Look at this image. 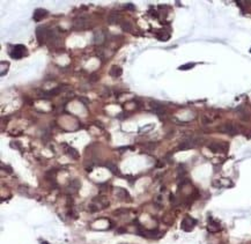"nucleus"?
I'll return each instance as SVG.
<instances>
[{
	"label": "nucleus",
	"mask_w": 251,
	"mask_h": 244,
	"mask_svg": "<svg viewBox=\"0 0 251 244\" xmlns=\"http://www.w3.org/2000/svg\"><path fill=\"white\" fill-rule=\"evenodd\" d=\"M25 55H27V48L22 44H18L13 46V49L9 51V56L13 59H21Z\"/></svg>",
	"instance_id": "f257e3e1"
},
{
	"label": "nucleus",
	"mask_w": 251,
	"mask_h": 244,
	"mask_svg": "<svg viewBox=\"0 0 251 244\" xmlns=\"http://www.w3.org/2000/svg\"><path fill=\"white\" fill-rule=\"evenodd\" d=\"M196 224H197V221H196L193 217H191V216H185V217L183 219L182 223H181V227H182V229H183L184 231H191V230L194 228Z\"/></svg>",
	"instance_id": "20e7f679"
},
{
	"label": "nucleus",
	"mask_w": 251,
	"mask_h": 244,
	"mask_svg": "<svg viewBox=\"0 0 251 244\" xmlns=\"http://www.w3.org/2000/svg\"><path fill=\"white\" fill-rule=\"evenodd\" d=\"M93 41H94V44L96 45H101L104 43L105 41V36L102 31H96L94 34V37H93Z\"/></svg>",
	"instance_id": "9b49d317"
},
{
	"label": "nucleus",
	"mask_w": 251,
	"mask_h": 244,
	"mask_svg": "<svg viewBox=\"0 0 251 244\" xmlns=\"http://www.w3.org/2000/svg\"><path fill=\"white\" fill-rule=\"evenodd\" d=\"M119 20H121V15L118 13H111L108 16V23L109 25H116V23H118Z\"/></svg>",
	"instance_id": "f3484780"
},
{
	"label": "nucleus",
	"mask_w": 251,
	"mask_h": 244,
	"mask_svg": "<svg viewBox=\"0 0 251 244\" xmlns=\"http://www.w3.org/2000/svg\"><path fill=\"white\" fill-rule=\"evenodd\" d=\"M151 108H152V110H153V112L154 114H156L157 116H162V115H164L165 114V108H164V105H162L161 103H158V102H151Z\"/></svg>",
	"instance_id": "0eeeda50"
},
{
	"label": "nucleus",
	"mask_w": 251,
	"mask_h": 244,
	"mask_svg": "<svg viewBox=\"0 0 251 244\" xmlns=\"http://www.w3.org/2000/svg\"><path fill=\"white\" fill-rule=\"evenodd\" d=\"M124 231H126L125 229H122V228H121V229H118V233H124Z\"/></svg>",
	"instance_id": "5701e85b"
},
{
	"label": "nucleus",
	"mask_w": 251,
	"mask_h": 244,
	"mask_svg": "<svg viewBox=\"0 0 251 244\" xmlns=\"http://www.w3.org/2000/svg\"><path fill=\"white\" fill-rule=\"evenodd\" d=\"M87 26H88V19L86 16H76L73 20V27L78 30L85 29Z\"/></svg>",
	"instance_id": "39448f33"
},
{
	"label": "nucleus",
	"mask_w": 251,
	"mask_h": 244,
	"mask_svg": "<svg viewBox=\"0 0 251 244\" xmlns=\"http://www.w3.org/2000/svg\"><path fill=\"white\" fill-rule=\"evenodd\" d=\"M89 80H90V81H93V82H94V81H96V80H97V75H96V74H92Z\"/></svg>",
	"instance_id": "412c9836"
},
{
	"label": "nucleus",
	"mask_w": 251,
	"mask_h": 244,
	"mask_svg": "<svg viewBox=\"0 0 251 244\" xmlns=\"http://www.w3.org/2000/svg\"><path fill=\"white\" fill-rule=\"evenodd\" d=\"M126 8H130V9H133V8H134V6H133L132 4H128V5H126Z\"/></svg>",
	"instance_id": "4be33fe9"
},
{
	"label": "nucleus",
	"mask_w": 251,
	"mask_h": 244,
	"mask_svg": "<svg viewBox=\"0 0 251 244\" xmlns=\"http://www.w3.org/2000/svg\"><path fill=\"white\" fill-rule=\"evenodd\" d=\"M104 167H105L108 170H110L114 175H119V169H118V167H117L114 162H110V161H109V162H105V163H104Z\"/></svg>",
	"instance_id": "4468645a"
},
{
	"label": "nucleus",
	"mask_w": 251,
	"mask_h": 244,
	"mask_svg": "<svg viewBox=\"0 0 251 244\" xmlns=\"http://www.w3.org/2000/svg\"><path fill=\"white\" fill-rule=\"evenodd\" d=\"M219 131L220 132H222V133L229 134V135H235V134H237V132H238L237 127H236L233 123H226V124L221 125L219 127Z\"/></svg>",
	"instance_id": "7ed1b4c3"
},
{
	"label": "nucleus",
	"mask_w": 251,
	"mask_h": 244,
	"mask_svg": "<svg viewBox=\"0 0 251 244\" xmlns=\"http://www.w3.org/2000/svg\"><path fill=\"white\" fill-rule=\"evenodd\" d=\"M198 139H188V140H184L183 142H181V145L178 146V149H189V148H192L194 146L198 145Z\"/></svg>",
	"instance_id": "6e6552de"
},
{
	"label": "nucleus",
	"mask_w": 251,
	"mask_h": 244,
	"mask_svg": "<svg viewBox=\"0 0 251 244\" xmlns=\"http://www.w3.org/2000/svg\"><path fill=\"white\" fill-rule=\"evenodd\" d=\"M46 15H48V11H46V9H43V8H37V9L34 12V15H32V18H34V20H35L36 22H38V21H41L42 19H44Z\"/></svg>",
	"instance_id": "9d476101"
},
{
	"label": "nucleus",
	"mask_w": 251,
	"mask_h": 244,
	"mask_svg": "<svg viewBox=\"0 0 251 244\" xmlns=\"http://www.w3.org/2000/svg\"><path fill=\"white\" fill-rule=\"evenodd\" d=\"M48 36H49V29L45 26H39L36 28V37L39 44L45 43V41H48Z\"/></svg>",
	"instance_id": "f03ea898"
},
{
	"label": "nucleus",
	"mask_w": 251,
	"mask_h": 244,
	"mask_svg": "<svg viewBox=\"0 0 251 244\" xmlns=\"http://www.w3.org/2000/svg\"><path fill=\"white\" fill-rule=\"evenodd\" d=\"M117 196H118V198L121 199V200H124V201H131V197H130V194H128V192L126 191L125 189H122V187H119L118 190H117Z\"/></svg>",
	"instance_id": "f8f14e48"
},
{
	"label": "nucleus",
	"mask_w": 251,
	"mask_h": 244,
	"mask_svg": "<svg viewBox=\"0 0 251 244\" xmlns=\"http://www.w3.org/2000/svg\"><path fill=\"white\" fill-rule=\"evenodd\" d=\"M193 66H194V64H186V65L181 66V67H179V69H189L190 67H193Z\"/></svg>",
	"instance_id": "aec40b11"
},
{
	"label": "nucleus",
	"mask_w": 251,
	"mask_h": 244,
	"mask_svg": "<svg viewBox=\"0 0 251 244\" xmlns=\"http://www.w3.org/2000/svg\"><path fill=\"white\" fill-rule=\"evenodd\" d=\"M42 244H49L48 242H42Z\"/></svg>",
	"instance_id": "b1692460"
},
{
	"label": "nucleus",
	"mask_w": 251,
	"mask_h": 244,
	"mask_svg": "<svg viewBox=\"0 0 251 244\" xmlns=\"http://www.w3.org/2000/svg\"><path fill=\"white\" fill-rule=\"evenodd\" d=\"M81 187V182L79 179H72L68 183V189L71 190V192H75Z\"/></svg>",
	"instance_id": "dca6fc26"
},
{
	"label": "nucleus",
	"mask_w": 251,
	"mask_h": 244,
	"mask_svg": "<svg viewBox=\"0 0 251 244\" xmlns=\"http://www.w3.org/2000/svg\"><path fill=\"white\" fill-rule=\"evenodd\" d=\"M227 148H228V145L223 142H212L208 145V149H211L213 153L226 152Z\"/></svg>",
	"instance_id": "423d86ee"
},
{
	"label": "nucleus",
	"mask_w": 251,
	"mask_h": 244,
	"mask_svg": "<svg viewBox=\"0 0 251 244\" xmlns=\"http://www.w3.org/2000/svg\"><path fill=\"white\" fill-rule=\"evenodd\" d=\"M63 147L65 148V153H66L68 156H71V157L74 158V160H78V158H79V152H78L75 148L68 146L67 144H64Z\"/></svg>",
	"instance_id": "1a4fd4ad"
},
{
	"label": "nucleus",
	"mask_w": 251,
	"mask_h": 244,
	"mask_svg": "<svg viewBox=\"0 0 251 244\" xmlns=\"http://www.w3.org/2000/svg\"><path fill=\"white\" fill-rule=\"evenodd\" d=\"M121 28L124 31H132V25L128 21H123L121 22Z\"/></svg>",
	"instance_id": "a211bd4d"
},
{
	"label": "nucleus",
	"mask_w": 251,
	"mask_h": 244,
	"mask_svg": "<svg viewBox=\"0 0 251 244\" xmlns=\"http://www.w3.org/2000/svg\"><path fill=\"white\" fill-rule=\"evenodd\" d=\"M220 223L214 221L212 217H208V229L210 231H219L220 230Z\"/></svg>",
	"instance_id": "2eb2a0df"
},
{
	"label": "nucleus",
	"mask_w": 251,
	"mask_h": 244,
	"mask_svg": "<svg viewBox=\"0 0 251 244\" xmlns=\"http://www.w3.org/2000/svg\"><path fill=\"white\" fill-rule=\"evenodd\" d=\"M122 73H123V69H122L119 66H117V65L111 66L110 72H109V74H110L112 78H118V76L122 75Z\"/></svg>",
	"instance_id": "ddd939ff"
},
{
	"label": "nucleus",
	"mask_w": 251,
	"mask_h": 244,
	"mask_svg": "<svg viewBox=\"0 0 251 244\" xmlns=\"http://www.w3.org/2000/svg\"><path fill=\"white\" fill-rule=\"evenodd\" d=\"M156 36L160 41H167L169 38V34H167L164 30H161L160 32H157Z\"/></svg>",
	"instance_id": "6ab92c4d"
}]
</instances>
